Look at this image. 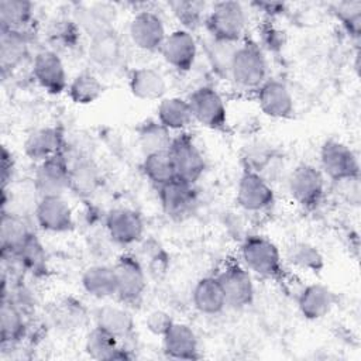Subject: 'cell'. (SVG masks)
<instances>
[{"label":"cell","mask_w":361,"mask_h":361,"mask_svg":"<svg viewBox=\"0 0 361 361\" xmlns=\"http://www.w3.org/2000/svg\"><path fill=\"white\" fill-rule=\"evenodd\" d=\"M235 44L237 42H227L214 38H210L207 42V58L217 73L228 76L234 54L238 48Z\"/></svg>","instance_id":"ab89813d"},{"label":"cell","mask_w":361,"mask_h":361,"mask_svg":"<svg viewBox=\"0 0 361 361\" xmlns=\"http://www.w3.org/2000/svg\"><path fill=\"white\" fill-rule=\"evenodd\" d=\"M285 258L290 265L309 272H319L324 267V259L320 251L305 241L289 244L285 251Z\"/></svg>","instance_id":"d590c367"},{"label":"cell","mask_w":361,"mask_h":361,"mask_svg":"<svg viewBox=\"0 0 361 361\" xmlns=\"http://www.w3.org/2000/svg\"><path fill=\"white\" fill-rule=\"evenodd\" d=\"M32 76L48 93L59 94L68 86L65 65L54 49H41L32 62Z\"/></svg>","instance_id":"30bf717a"},{"label":"cell","mask_w":361,"mask_h":361,"mask_svg":"<svg viewBox=\"0 0 361 361\" xmlns=\"http://www.w3.org/2000/svg\"><path fill=\"white\" fill-rule=\"evenodd\" d=\"M0 168H1V185H3L1 189H6L8 186V182L13 178V171H14L13 155L6 147L1 148V165H0Z\"/></svg>","instance_id":"bcb514c9"},{"label":"cell","mask_w":361,"mask_h":361,"mask_svg":"<svg viewBox=\"0 0 361 361\" xmlns=\"http://www.w3.org/2000/svg\"><path fill=\"white\" fill-rule=\"evenodd\" d=\"M34 216L38 226L49 233H65L73 227V213L63 196L39 197Z\"/></svg>","instance_id":"9a60e30c"},{"label":"cell","mask_w":361,"mask_h":361,"mask_svg":"<svg viewBox=\"0 0 361 361\" xmlns=\"http://www.w3.org/2000/svg\"><path fill=\"white\" fill-rule=\"evenodd\" d=\"M34 185L39 197L63 196L69 190V162L62 152L38 164Z\"/></svg>","instance_id":"9c48e42d"},{"label":"cell","mask_w":361,"mask_h":361,"mask_svg":"<svg viewBox=\"0 0 361 361\" xmlns=\"http://www.w3.org/2000/svg\"><path fill=\"white\" fill-rule=\"evenodd\" d=\"M25 323L21 310L11 298L1 296L0 306V340L1 345L18 341L24 334Z\"/></svg>","instance_id":"d6a6232c"},{"label":"cell","mask_w":361,"mask_h":361,"mask_svg":"<svg viewBox=\"0 0 361 361\" xmlns=\"http://www.w3.org/2000/svg\"><path fill=\"white\" fill-rule=\"evenodd\" d=\"M336 11L348 34L354 38H358L361 31V3L343 1L337 4Z\"/></svg>","instance_id":"b9f144b4"},{"label":"cell","mask_w":361,"mask_h":361,"mask_svg":"<svg viewBox=\"0 0 361 361\" xmlns=\"http://www.w3.org/2000/svg\"><path fill=\"white\" fill-rule=\"evenodd\" d=\"M96 323L117 340L128 338L134 331V319L131 313L121 306H102L96 313Z\"/></svg>","instance_id":"f1b7e54d"},{"label":"cell","mask_w":361,"mask_h":361,"mask_svg":"<svg viewBox=\"0 0 361 361\" xmlns=\"http://www.w3.org/2000/svg\"><path fill=\"white\" fill-rule=\"evenodd\" d=\"M158 196L164 213L173 220H182L186 217L196 203V190L193 183L180 178H175L159 186Z\"/></svg>","instance_id":"8fae6325"},{"label":"cell","mask_w":361,"mask_h":361,"mask_svg":"<svg viewBox=\"0 0 361 361\" xmlns=\"http://www.w3.org/2000/svg\"><path fill=\"white\" fill-rule=\"evenodd\" d=\"M104 92V85L92 72H80L68 86V94L76 104H90Z\"/></svg>","instance_id":"e575fe53"},{"label":"cell","mask_w":361,"mask_h":361,"mask_svg":"<svg viewBox=\"0 0 361 361\" xmlns=\"http://www.w3.org/2000/svg\"><path fill=\"white\" fill-rule=\"evenodd\" d=\"M168 151L173 161L176 176L195 185L203 175L206 162L190 135L182 133L173 137Z\"/></svg>","instance_id":"52a82bcc"},{"label":"cell","mask_w":361,"mask_h":361,"mask_svg":"<svg viewBox=\"0 0 361 361\" xmlns=\"http://www.w3.org/2000/svg\"><path fill=\"white\" fill-rule=\"evenodd\" d=\"M178 20L186 27L193 28L199 24L204 4L199 1H175L169 4ZM185 28V30H186Z\"/></svg>","instance_id":"ee69618b"},{"label":"cell","mask_w":361,"mask_h":361,"mask_svg":"<svg viewBox=\"0 0 361 361\" xmlns=\"http://www.w3.org/2000/svg\"><path fill=\"white\" fill-rule=\"evenodd\" d=\"M288 189L298 204L312 209L323 197L324 175L319 168L310 164H300L290 172Z\"/></svg>","instance_id":"8992f818"},{"label":"cell","mask_w":361,"mask_h":361,"mask_svg":"<svg viewBox=\"0 0 361 361\" xmlns=\"http://www.w3.org/2000/svg\"><path fill=\"white\" fill-rule=\"evenodd\" d=\"M106 230L114 243L120 245H130L142 237L144 220L138 212L127 207H118L107 214Z\"/></svg>","instance_id":"e0dca14e"},{"label":"cell","mask_w":361,"mask_h":361,"mask_svg":"<svg viewBox=\"0 0 361 361\" xmlns=\"http://www.w3.org/2000/svg\"><path fill=\"white\" fill-rule=\"evenodd\" d=\"M28 54V39L24 31L0 30V66L3 75L14 71Z\"/></svg>","instance_id":"83f0119b"},{"label":"cell","mask_w":361,"mask_h":361,"mask_svg":"<svg viewBox=\"0 0 361 361\" xmlns=\"http://www.w3.org/2000/svg\"><path fill=\"white\" fill-rule=\"evenodd\" d=\"M128 34L133 44L142 51L155 52L159 51L165 38L166 31L162 20L152 11H140L130 21Z\"/></svg>","instance_id":"7c38bea8"},{"label":"cell","mask_w":361,"mask_h":361,"mask_svg":"<svg viewBox=\"0 0 361 361\" xmlns=\"http://www.w3.org/2000/svg\"><path fill=\"white\" fill-rule=\"evenodd\" d=\"M193 121L206 128L221 130L227 124V107L221 94L212 86H200L188 97Z\"/></svg>","instance_id":"5b68a950"},{"label":"cell","mask_w":361,"mask_h":361,"mask_svg":"<svg viewBox=\"0 0 361 361\" xmlns=\"http://www.w3.org/2000/svg\"><path fill=\"white\" fill-rule=\"evenodd\" d=\"M261 111L271 118H286L293 111V97L289 87L278 79H267L257 89Z\"/></svg>","instance_id":"2e32d148"},{"label":"cell","mask_w":361,"mask_h":361,"mask_svg":"<svg viewBox=\"0 0 361 361\" xmlns=\"http://www.w3.org/2000/svg\"><path fill=\"white\" fill-rule=\"evenodd\" d=\"M85 351L93 360H130L131 355L118 345V340L104 329L96 326L85 338Z\"/></svg>","instance_id":"484cf974"},{"label":"cell","mask_w":361,"mask_h":361,"mask_svg":"<svg viewBox=\"0 0 361 361\" xmlns=\"http://www.w3.org/2000/svg\"><path fill=\"white\" fill-rule=\"evenodd\" d=\"M85 292L96 299H106L117 295V279L114 267L106 264L92 265L82 274Z\"/></svg>","instance_id":"d4e9b609"},{"label":"cell","mask_w":361,"mask_h":361,"mask_svg":"<svg viewBox=\"0 0 361 361\" xmlns=\"http://www.w3.org/2000/svg\"><path fill=\"white\" fill-rule=\"evenodd\" d=\"M128 86L131 93L141 100H162L168 89L164 75L149 66L133 69Z\"/></svg>","instance_id":"603a6c76"},{"label":"cell","mask_w":361,"mask_h":361,"mask_svg":"<svg viewBox=\"0 0 361 361\" xmlns=\"http://www.w3.org/2000/svg\"><path fill=\"white\" fill-rule=\"evenodd\" d=\"M158 123L169 131H182L193 121L188 99L164 97L157 109Z\"/></svg>","instance_id":"4316f807"},{"label":"cell","mask_w":361,"mask_h":361,"mask_svg":"<svg viewBox=\"0 0 361 361\" xmlns=\"http://www.w3.org/2000/svg\"><path fill=\"white\" fill-rule=\"evenodd\" d=\"M100 183L97 166L87 158L69 164V190L79 196H90Z\"/></svg>","instance_id":"4dcf8cb0"},{"label":"cell","mask_w":361,"mask_h":361,"mask_svg":"<svg viewBox=\"0 0 361 361\" xmlns=\"http://www.w3.org/2000/svg\"><path fill=\"white\" fill-rule=\"evenodd\" d=\"M6 255H10L17 265L32 274L39 275L47 271V254L34 233L18 248L10 254H4L3 257Z\"/></svg>","instance_id":"1f68e13d"},{"label":"cell","mask_w":361,"mask_h":361,"mask_svg":"<svg viewBox=\"0 0 361 361\" xmlns=\"http://www.w3.org/2000/svg\"><path fill=\"white\" fill-rule=\"evenodd\" d=\"M31 234L32 231L30 230L24 216L8 210H1L0 244L3 255L18 248Z\"/></svg>","instance_id":"f546056e"},{"label":"cell","mask_w":361,"mask_h":361,"mask_svg":"<svg viewBox=\"0 0 361 361\" xmlns=\"http://www.w3.org/2000/svg\"><path fill=\"white\" fill-rule=\"evenodd\" d=\"M162 348L166 357L173 360L199 358V341L196 333L185 323L173 322L162 336Z\"/></svg>","instance_id":"d6986e66"},{"label":"cell","mask_w":361,"mask_h":361,"mask_svg":"<svg viewBox=\"0 0 361 361\" xmlns=\"http://www.w3.org/2000/svg\"><path fill=\"white\" fill-rule=\"evenodd\" d=\"M172 323L173 320L171 314L161 309L149 312L145 319V326L148 331H151L154 336H161V337L166 333V330L171 327Z\"/></svg>","instance_id":"f6af8a7d"},{"label":"cell","mask_w":361,"mask_h":361,"mask_svg":"<svg viewBox=\"0 0 361 361\" xmlns=\"http://www.w3.org/2000/svg\"><path fill=\"white\" fill-rule=\"evenodd\" d=\"M241 257L247 268L259 276L275 278L281 274V252L267 237L248 235L241 245Z\"/></svg>","instance_id":"3957f363"},{"label":"cell","mask_w":361,"mask_h":361,"mask_svg":"<svg viewBox=\"0 0 361 361\" xmlns=\"http://www.w3.org/2000/svg\"><path fill=\"white\" fill-rule=\"evenodd\" d=\"M123 58V42L120 35L113 30H103L90 38L89 59L100 69L116 68Z\"/></svg>","instance_id":"ffe728a7"},{"label":"cell","mask_w":361,"mask_h":361,"mask_svg":"<svg viewBox=\"0 0 361 361\" xmlns=\"http://www.w3.org/2000/svg\"><path fill=\"white\" fill-rule=\"evenodd\" d=\"M159 52L165 62L179 72H188L192 69L196 55L197 44L189 30L179 28L166 35Z\"/></svg>","instance_id":"4fadbf2b"},{"label":"cell","mask_w":361,"mask_h":361,"mask_svg":"<svg viewBox=\"0 0 361 361\" xmlns=\"http://www.w3.org/2000/svg\"><path fill=\"white\" fill-rule=\"evenodd\" d=\"M63 135L58 127H41L34 130L24 142L25 155L42 162L62 152Z\"/></svg>","instance_id":"7402d4cb"},{"label":"cell","mask_w":361,"mask_h":361,"mask_svg":"<svg viewBox=\"0 0 361 361\" xmlns=\"http://www.w3.org/2000/svg\"><path fill=\"white\" fill-rule=\"evenodd\" d=\"M116 10L107 4H93L80 11L79 27L82 25L90 35H94L103 30H109L110 23L114 20Z\"/></svg>","instance_id":"74e56055"},{"label":"cell","mask_w":361,"mask_h":361,"mask_svg":"<svg viewBox=\"0 0 361 361\" xmlns=\"http://www.w3.org/2000/svg\"><path fill=\"white\" fill-rule=\"evenodd\" d=\"M192 302L197 312L203 314H217L226 306V296L217 276L200 278L192 292Z\"/></svg>","instance_id":"cb8c5ba5"},{"label":"cell","mask_w":361,"mask_h":361,"mask_svg":"<svg viewBox=\"0 0 361 361\" xmlns=\"http://www.w3.org/2000/svg\"><path fill=\"white\" fill-rule=\"evenodd\" d=\"M140 145L147 154L157 151H166L172 142L169 130H166L159 123H147L140 130Z\"/></svg>","instance_id":"f35d334b"},{"label":"cell","mask_w":361,"mask_h":361,"mask_svg":"<svg viewBox=\"0 0 361 361\" xmlns=\"http://www.w3.org/2000/svg\"><path fill=\"white\" fill-rule=\"evenodd\" d=\"M320 165L323 175H327L336 182L360 178V164L357 155L348 145L337 140H329L322 145Z\"/></svg>","instance_id":"277c9868"},{"label":"cell","mask_w":361,"mask_h":361,"mask_svg":"<svg viewBox=\"0 0 361 361\" xmlns=\"http://www.w3.org/2000/svg\"><path fill=\"white\" fill-rule=\"evenodd\" d=\"M271 183L252 171H244L237 185V203L247 212H261L274 203Z\"/></svg>","instance_id":"5bb4252c"},{"label":"cell","mask_w":361,"mask_h":361,"mask_svg":"<svg viewBox=\"0 0 361 361\" xmlns=\"http://www.w3.org/2000/svg\"><path fill=\"white\" fill-rule=\"evenodd\" d=\"M252 6H255L259 11L265 13L269 17L282 14L285 10V4L279 3V1H255V3H252Z\"/></svg>","instance_id":"7dc6e473"},{"label":"cell","mask_w":361,"mask_h":361,"mask_svg":"<svg viewBox=\"0 0 361 361\" xmlns=\"http://www.w3.org/2000/svg\"><path fill=\"white\" fill-rule=\"evenodd\" d=\"M54 317L65 329L76 327L78 324L80 326L85 319V309L80 303L66 299L62 303H59L58 307H55Z\"/></svg>","instance_id":"7bdbcfd3"},{"label":"cell","mask_w":361,"mask_h":361,"mask_svg":"<svg viewBox=\"0 0 361 361\" xmlns=\"http://www.w3.org/2000/svg\"><path fill=\"white\" fill-rule=\"evenodd\" d=\"M223 288L227 306L244 307L254 299V283L248 271L238 265L227 267L217 275Z\"/></svg>","instance_id":"ac0fdd59"},{"label":"cell","mask_w":361,"mask_h":361,"mask_svg":"<svg viewBox=\"0 0 361 361\" xmlns=\"http://www.w3.org/2000/svg\"><path fill=\"white\" fill-rule=\"evenodd\" d=\"M48 38L52 47H58V48L73 47L79 38L78 23L68 18L54 21L48 30Z\"/></svg>","instance_id":"60d3db41"},{"label":"cell","mask_w":361,"mask_h":361,"mask_svg":"<svg viewBox=\"0 0 361 361\" xmlns=\"http://www.w3.org/2000/svg\"><path fill=\"white\" fill-rule=\"evenodd\" d=\"M245 11L237 1H219L212 7L206 27L212 38L237 42L245 30Z\"/></svg>","instance_id":"7a4b0ae2"},{"label":"cell","mask_w":361,"mask_h":361,"mask_svg":"<svg viewBox=\"0 0 361 361\" xmlns=\"http://www.w3.org/2000/svg\"><path fill=\"white\" fill-rule=\"evenodd\" d=\"M228 76L241 89H258L267 80V59L262 49L254 42L240 45Z\"/></svg>","instance_id":"6da1fadb"},{"label":"cell","mask_w":361,"mask_h":361,"mask_svg":"<svg viewBox=\"0 0 361 361\" xmlns=\"http://www.w3.org/2000/svg\"><path fill=\"white\" fill-rule=\"evenodd\" d=\"M32 18V4L27 0L0 1V30L23 31Z\"/></svg>","instance_id":"8d00e7d4"},{"label":"cell","mask_w":361,"mask_h":361,"mask_svg":"<svg viewBox=\"0 0 361 361\" xmlns=\"http://www.w3.org/2000/svg\"><path fill=\"white\" fill-rule=\"evenodd\" d=\"M336 305L334 292L322 285H307L298 298V307L302 316L307 320H319L327 316Z\"/></svg>","instance_id":"44dd1931"},{"label":"cell","mask_w":361,"mask_h":361,"mask_svg":"<svg viewBox=\"0 0 361 361\" xmlns=\"http://www.w3.org/2000/svg\"><path fill=\"white\" fill-rule=\"evenodd\" d=\"M141 169L145 178L157 188L178 178L169 151H157L144 157Z\"/></svg>","instance_id":"836d02e7"},{"label":"cell","mask_w":361,"mask_h":361,"mask_svg":"<svg viewBox=\"0 0 361 361\" xmlns=\"http://www.w3.org/2000/svg\"><path fill=\"white\" fill-rule=\"evenodd\" d=\"M117 279V295L124 303H137L147 288V276L142 264L130 254L118 257L113 265Z\"/></svg>","instance_id":"ba28073f"}]
</instances>
